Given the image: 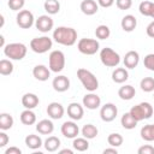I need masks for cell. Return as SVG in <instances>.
Wrapping results in <instances>:
<instances>
[{
	"label": "cell",
	"instance_id": "cell-21",
	"mask_svg": "<svg viewBox=\"0 0 154 154\" xmlns=\"http://www.w3.org/2000/svg\"><path fill=\"white\" fill-rule=\"evenodd\" d=\"M136 25H137V19H136V17L132 16V14H126V16H124L123 19H122V22H120L122 29H123L124 31H126V32H131L132 30H135Z\"/></svg>",
	"mask_w": 154,
	"mask_h": 154
},
{
	"label": "cell",
	"instance_id": "cell-13",
	"mask_svg": "<svg viewBox=\"0 0 154 154\" xmlns=\"http://www.w3.org/2000/svg\"><path fill=\"white\" fill-rule=\"evenodd\" d=\"M52 87L55 91L64 93V91L69 90V88H70V79L66 76H63V75L57 76V77H54V79L52 82Z\"/></svg>",
	"mask_w": 154,
	"mask_h": 154
},
{
	"label": "cell",
	"instance_id": "cell-39",
	"mask_svg": "<svg viewBox=\"0 0 154 154\" xmlns=\"http://www.w3.org/2000/svg\"><path fill=\"white\" fill-rule=\"evenodd\" d=\"M25 0H8V7L12 11H19L23 8Z\"/></svg>",
	"mask_w": 154,
	"mask_h": 154
},
{
	"label": "cell",
	"instance_id": "cell-9",
	"mask_svg": "<svg viewBox=\"0 0 154 154\" xmlns=\"http://www.w3.org/2000/svg\"><path fill=\"white\" fill-rule=\"evenodd\" d=\"M16 19H17L18 26L22 28V29H29V28H31L32 24H34V20H35L34 14L29 10H22V11H19L18 14H17V17H16Z\"/></svg>",
	"mask_w": 154,
	"mask_h": 154
},
{
	"label": "cell",
	"instance_id": "cell-31",
	"mask_svg": "<svg viewBox=\"0 0 154 154\" xmlns=\"http://www.w3.org/2000/svg\"><path fill=\"white\" fill-rule=\"evenodd\" d=\"M97 128L93 124H85L83 128H82V135L83 137L88 138V140H93L97 136Z\"/></svg>",
	"mask_w": 154,
	"mask_h": 154
},
{
	"label": "cell",
	"instance_id": "cell-16",
	"mask_svg": "<svg viewBox=\"0 0 154 154\" xmlns=\"http://www.w3.org/2000/svg\"><path fill=\"white\" fill-rule=\"evenodd\" d=\"M64 113H65V109H64L63 105L59 102H51L47 106V114L52 119H60V118H63Z\"/></svg>",
	"mask_w": 154,
	"mask_h": 154
},
{
	"label": "cell",
	"instance_id": "cell-8",
	"mask_svg": "<svg viewBox=\"0 0 154 154\" xmlns=\"http://www.w3.org/2000/svg\"><path fill=\"white\" fill-rule=\"evenodd\" d=\"M99 42L94 38H81L77 43V48L82 54L93 55L99 51Z\"/></svg>",
	"mask_w": 154,
	"mask_h": 154
},
{
	"label": "cell",
	"instance_id": "cell-44",
	"mask_svg": "<svg viewBox=\"0 0 154 154\" xmlns=\"http://www.w3.org/2000/svg\"><path fill=\"white\" fill-rule=\"evenodd\" d=\"M97 4H99V6L107 8V7H111L114 4V0H97Z\"/></svg>",
	"mask_w": 154,
	"mask_h": 154
},
{
	"label": "cell",
	"instance_id": "cell-50",
	"mask_svg": "<svg viewBox=\"0 0 154 154\" xmlns=\"http://www.w3.org/2000/svg\"><path fill=\"white\" fill-rule=\"evenodd\" d=\"M153 97H154V95H153Z\"/></svg>",
	"mask_w": 154,
	"mask_h": 154
},
{
	"label": "cell",
	"instance_id": "cell-3",
	"mask_svg": "<svg viewBox=\"0 0 154 154\" xmlns=\"http://www.w3.org/2000/svg\"><path fill=\"white\" fill-rule=\"evenodd\" d=\"M26 46L20 42L8 43L4 47V54L12 60H22L26 55Z\"/></svg>",
	"mask_w": 154,
	"mask_h": 154
},
{
	"label": "cell",
	"instance_id": "cell-6",
	"mask_svg": "<svg viewBox=\"0 0 154 154\" xmlns=\"http://www.w3.org/2000/svg\"><path fill=\"white\" fill-rule=\"evenodd\" d=\"M48 67L52 72H61L65 67V55L61 51H53L48 58Z\"/></svg>",
	"mask_w": 154,
	"mask_h": 154
},
{
	"label": "cell",
	"instance_id": "cell-2",
	"mask_svg": "<svg viewBox=\"0 0 154 154\" xmlns=\"http://www.w3.org/2000/svg\"><path fill=\"white\" fill-rule=\"evenodd\" d=\"M77 77L88 91H95L99 88V81L91 71L81 67L77 70Z\"/></svg>",
	"mask_w": 154,
	"mask_h": 154
},
{
	"label": "cell",
	"instance_id": "cell-32",
	"mask_svg": "<svg viewBox=\"0 0 154 154\" xmlns=\"http://www.w3.org/2000/svg\"><path fill=\"white\" fill-rule=\"evenodd\" d=\"M43 7L48 14H57L60 10V4L58 0H46Z\"/></svg>",
	"mask_w": 154,
	"mask_h": 154
},
{
	"label": "cell",
	"instance_id": "cell-26",
	"mask_svg": "<svg viewBox=\"0 0 154 154\" xmlns=\"http://www.w3.org/2000/svg\"><path fill=\"white\" fill-rule=\"evenodd\" d=\"M25 144L28 148L30 149H38L41 146H42V138L38 136V135H34V134H30L25 137Z\"/></svg>",
	"mask_w": 154,
	"mask_h": 154
},
{
	"label": "cell",
	"instance_id": "cell-23",
	"mask_svg": "<svg viewBox=\"0 0 154 154\" xmlns=\"http://www.w3.org/2000/svg\"><path fill=\"white\" fill-rule=\"evenodd\" d=\"M135 94H136V90H135V88H134L132 85H130V84L123 85V87H120L119 90H118L119 97H120L122 100H125V101L131 100V99L135 96Z\"/></svg>",
	"mask_w": 154,
	"mask_h": 154
},
{
	"label": "cell",
	"instance_id": "cell-17",
	"mask_svg": "<svg viewBox=\"0 0 154 154\" xmlns=\"http://www.w3.org/2000/svg\"><path fill=\"white\" fill-rule=\"evenodd\" d=\"M79 7L81 11L87 16H93L99 11V4L95 0H83Z\"/></svg>",
	"mask_w": 154,
	"mask_h": 154
},
{
	"label": "cell",
	"instance_id": "cell-24",
	"mask_svg": "<svg viewBox=\"0 0 154 154\" xmlns=\"http://www.w3.org/2000/svg\"><path fill=\"white\" fill-rule=\"evenodd\" d=\"M129 78V73L128 70L125 67H117L113 72H112V79L116 83H124L125 81H128Z\"/></svg>",
	"mask_w": 154,
	"mask_h": 154
},
{
	"label": "cell",
	"instance_id": "cell-15",
	"mask_svg": "<svg viewBox=\"0 0 154 154\" xmlns=\"http://www.w3.org/2000/svg\"><path fill=\"white\" fill-rule=\"evenodd\" d=\"M83 114H84L83 106L79 105L78 102H71L67 106V116L72 120H81L83 118Z\"/></svg>",
	"mask_w": 154,
	"mask_h": 154
},
{
	"label": "cell",
	"instance_id": "cell-47",
	"mask_svg": "<svg viewBox=\"0 0 154 154\" xmlns=\"http://www.w3.org/2000/svg\"><path fill=\"white\" fill-rule=\"evenodd\" d=\"M108 153H111V154H117L118 150L116 149V147H113V148H106V149L103 150V154H108Z\"/></svg>",
	"mask_w": 154,
	"mask_h": 154
},
{
	"label": "cell",
	"instance_id": "cell-45",
	"mask_svg": "<svg viewBox=\"0 0 154 154\" xmlns=\"http://www.w3.org/2000/svg\"><path fill=\"white\" fill-rule=\"evenodd\" d=\"M146 31H147V35H148L149 37H153V38H154V20L148 24Z\"/></svg>",
	"mask_w": 154,
	"mask_h": 154
},
{
	"label": "cell",
	"instance_id": "cell-30",
	"mask_svg": "<svg viewBox=\"0 0 154 154\" xmlns=\"http://www.w3.org/2000/svg\"><path fill=\"white\" fill-rule=\"evenodd\" d=\"M72 146L77 152H85L89 149V142L85 137H75Z\"/></svg>",
	"mask_w": 154,
	"mask_h": 154
},
{
	"label": "cell",
	"instance_id": "cell-11",
	"mask_svg": "<svg viewBox=\"0 0 154 154\" xmlns=\"http://www.w3.org/2000/svg\"><path fill=\"white\" fill-rule=\"evenodd\" d=\"M53 25H54V22L53 19L48 16V14H42L40 16L36 22H35V26L38 31L41 32H48L53 29Z\"/></svg>",
	"mask_w": 154,
	"mask_h": 154
},
{
	"label": "cell",
	"instance_id": "cell-4",
	"mask_svg": "<svg viewBox=\"0 0 154 154\" xmlns=\"http://www.w3.org/2000/svg\"><path fill=\"white\" fill-rule=\"evenodd\" d=\"M131 113V116L137 120H144V119H149L153 114V106L149 102H140L138 105L131 107V109L129 111Z\"/></svg>",
	"mask_w": 154,
	"mask_h": 154
},
{
	"label": "cell",
	"instance_id": "cell-48",
	"mask_svg": "<svg viewBox=\"0 0 154 154\" xmlns=\"http://www.w3.org/2000/svg\"><path fill=\"white\" fill-rule=\"evenodd\" d=\"M59 153H60V154H66V153H67V154H72L73 152H72L71 149H61V150H59Z\"/></svg>",
	"mask_w": 154,
	"mask_h": 154
},
{
	"label": "cell",
	"instance_id": "cell-7",
	"mask_svg": "<svg viewBox=\"0 0 154 154\" xmlns=\"http://www.w3.org/2000/svg\"><path fill=\"white\" fill-rule=\"evenodd\" d=\"M53 46V41L52 38H49L48 36H41V37H35L30 41V48L32 52L37 53V54H43L46 52H48Z\"/></svg>",
	"mask_w": 154,
	"mask_h": 154
},
{
	"label": "cell",
	"instance_id": "cell-38",
	"mask_svg": "<svg viewBox=\"0 0 154 154\" xmlns=\"http://www.w3.org/2000/svg\"><path fill=\"white\" fill-rule=\"evenodd\" d=\"M152 6H153V2L150 1H142L138 6V10H140V13L146 16V17H149L150 16V11H152Z\"/></svg>",
	"mask_w": 154,
	"mask_h": 154
},
{
	"label": "cell",
	"instance_id": "cell-19",
	"mask_svg": "<svg viewBox=\"0 0 154 154\" xmlns=\"http://www.w3.org/2000/svg\"><path fill=\"white\" fill-rule=\"evenodd\" d=\"M32 76L37 79V81H41V82H45L51 76V70L49 67L45 66V65H36L34 69H32Z\"/></svg>",
	"mask_w": 154,
	"mask_h": 154
},
{
	"label": "cell",
	"instance_id": "cell-34",
	"mask_svg": "<svg viewBox=\"0 0 154 154\" xmlns=\"http://www.w3.org/2000/svg\"><path fill=\"white\" fill-rule=\"evenodd\" d=\"M13 72V64L11 60L2 59L0 60V73L2 76H8Z\"/></svg>",
	"mask_w": 154,
	"mask_h": 154
},
{
	"label": "cell",
	"instance_id": "cell-25",
	"mask_svg": "<svg viewBox=\"0 0 154 154\" xmlns=\"http://www.w3.org/2000/svg\"><path fill=\"white\" fill-rule=\"evenodd\" d=\"M137 123H138V122L131 116L130 112L124 113V114L122 116V118H120V124H122V126H123L124 129H126V130L135 129L136 125H137Z\"/></svg>",
	"mask_w": 154,
	"mask_h": 154
},
{
	"label": "cell",
	"instance_id": "cell-29",
	"mask_svg": "<svg viewBox=\"0 0 154 154\" xmlns=\"http://www.w3.org/2000/svg\"><path fill=\"white\" fill-rule=\"evenodd\" d=\"M43 146H45V149H46L47 152H55V150H58V148L60 147V140H59L57 136H49V137L45 141Z\"/></svg>",
	"mask_w": 154,
	"mask_h": 154
},
{
	"label": "cell",
	"instance_id": "cell-22",
	"mask_svg": "<svg viewBox=\"0 0 154 154\" xmlns=\"http://www.w3.org/2000/svg\"><path fill=\"white\" fill-rule=\"evenodd\" d=\"M36 130L41 135H51L54 130V124L49 119H42L36 124Z\"/></svg>",
	"mask_w": 154,
	"mask_h": 154
},
{
	"label": "cell",
	"instance_id": "cell-27",
	"mask_svg": "<svg viewBox=\"0 0 154 154\" xmlns=\"http://www.w3.org/2000/svg\"><path fill=\"white\" fill-rule=\"evenodd\" d=\"M20 122H22L24 125H32V124L36 123V114H35L31 109L25 108V109L20 113Z\"/></svg>",
	"mask_w": 154,
	"mask_h": 154
},
{
	"label": "cell",
	"instance_id": "cell-41",
	"mask_svg": "<svg viewBox=\"0 0 154 154\" xmlns=\"http://www.w3.org/2000/svg\"><path fill=\"white\" fill-rule=\"evenodd\" d=\"M116 5L119 10H129L132 6V0H116Z\"/></svg>",
	"mask_w": 154,
	"mask_h": 154
},
{
	"label": "cell",
	"instance_id": "cell-10",
	"mask_svg": "<svg viewBox=\"0 0 154 154\" xmlns=\"http://www.w3.org/2000/svg\"><path fill=\"white\" fill-rule=\"evenodd\" d=\"M117 114H118V108H117V106H116L114 103H112V102L105 103V105L101 107V109H100V117H101V119H102L103 122H106V123H109V122L114 120L116 117H117Z\"/></svg>",
	"mask_w": 154,
	"mask_h": 154
},
{
	"label": "cell",
	"instance_id": "cell-14",
	"mask_svg": "<svg viewBox=\"0 0 154 154\" xmlns=\"http://www.w3.org/2000/svg\"><path fill=\"white\" fill-rule=\"evenodd\" d=\"M61 134L66 138H75L79 132V128L75 122H65L61 125Z\"/></svg>",
	"mask_w": 154,
	"mask_h": 154
},
{
	"label": "cell",
	"instance_id": "cell-40",
	"mask_svg": "<svg viewBox=\"0 0 154 154\" xmlns=\"http://www.w3.org/2000/svg\"><path fill=\"white\" fill-rule=\"evenodd\" d=\"M143 64H144V67H147V69L150 70V71H154V53L147 54V55L144 57Z\"/></svg>",
	"mask_w": 154,
	"mask_h": 154
},
{
	"label": "cell",
	"instance_id": "cell-20",
	"mask_svg": "<svg viewBox=\"0 0 154 154\" xmlns=\"http://www.w3.org/2000/svg\"><path fill=\"white\" fill-rule=\"evenodd\" d=\"M38 96L34 93H26L22 96V105L28 109H34L38 105Z\"/></svg>",
	"mask_w": 154,
	"mask_h": 154
},
{
	"label": "cell",
	"instance_id": "cell-37",
	"mask_svg": "<svg viewBox=\"0 0 154 154\" xmlns=\"http://www.w3.org/2000/svg\"><path fill=\"white\" fill-rule=\"evenodd\" d=\"M95 35H96V37L100 38V40H106V38L109 37L111 30H109V28H108L107 25L101 24V25H99V26L95 29Z\"/></svg>",
	"mask_w": 154,
	"mask_h": 154
},
{
	"label": "cell",
	"instance_id": "cell-33",
	"mask_svg": "<svg viewBox=\"0 0 154 154\" xmlns=\"http://www.w3.org/2000/svg\"><path fill=\"white\" fill-rule=\"evenodd\" d=\"M141 137L144 141H148V142L154 141V124L144 125L141 129Z\"/></svg>",
	"mask_w": 154,
	"mask_h": 154
},
{
	"label": "cell",
	"instance_id": "cell-5",
	"mask_svg": "<svg viewBox=\"0 0 154 154\" xmlns=\"http://www.w3.org/2000/svg\"><path fill=\"white\" fill-rule=\"evenodd\" d=\"M100 60L107 67H116L120 63V55L109 47H105L100 51Z\"/></svg>",
	"mask_w": 154,
	"mask_h": 154
},
{
	"label": "cell",
	"instance_id": "cell-35",
	"mask_svg": "<svg viewBox=\"0 0 154 154\" xmlns=\"http://www.w3.org/2000/svg\"><path fill=\"white\" fill-rule=\"evenodd\" d=\"M107 142L111 147H119L123 144L124 142V138L120 134H117V132H113V134H109L108 137H107Z\"/></svg>",
	"mask_w": 154,
	"mask_h": 154
},
{
	"label": "cell",
	"instance_id": "cell-43",
	"mask_svg": "<svg viewBox=\"0 0 154 154\" xmlns=\"http://www.w3.org/2000/svg\"><path fill=\"white\" fill-rule=\"evenodd\" d=\"M8 141H10L8 135L2 130V131L0 132V148H4V147L8 143Z\"/></svg>",
	"mask_w": 154,
	"mask_h": 154
},
{
	"label": "cell",
	"instance_id": "cell-1",
	"mask_svg": "<svg viewBox=\"0 0 154 154\" xmlns=\"http://www.w3.org/2000/svg\"><path fill=\"white\" fill-rule=\"evenodd\" d=\"M53 38L63 46H73L77 41V31L71 26H58L53 31Z\"/></svg>",
	"mask_w": 154,
	"mask_h": 154
},
{
	"label": "cell",
	"instance_id": "cell-12",
	"mask_svg": "<svg viewBox=\"0 0 154 154\" xmlns=\"http://www.w3.org/2000/svg\"><path fill=\"white\" fill-rule=\"evenodd\" d=\"M82 102H83V106L85 108H88V109H96V108H99L101 106V99H100V96L96 95V94H94L93 91H90L89 94L84 95Z\"/></svg>",
	"mask_w": 154,
	"mask_h": 154
},
{
	"label": "cell",
	"instance_id": "cell-18",
	"mask_svg": "<svg viewBox=\"0 0 154 154\" xmlns=\"http://www.w3.org/2000/svg\"><path fill=\"white\" fill-rule=\"evenodd\" d=\"M138 61H140V54L136 51H129L123 59L124 66L128 69H135L138 65Z\"/></svg>",
	"mask_w": 154,
	"mask_h": 154
},
{
	"label": "cell",
	"instance_id": "cell-42",
	"mask_svg": "<svg viewBox=\"0 0 154 154\" xmlns=\"http://www.w3.org/2000/svg\"><path fill=\"white\" fill-rule=\"evenodd\" d=\"M137 153H138V154H154V147L150 146V144L142 146V147L138 148Z\"/></svg>",
	"mask_w": 154,
	"mask_h": 154
},
{
	"label": "cell",
	"instance_id": "cell-49",
	"mask_svg": "<svg viewBox=\"0 0 154 154\" xmlns=\"http://www.w3.org/2000/svg\"><path fill=\"white\" fill-rule=\"evenodd\" d=\"M149 17H152L154 19V2H153V6H152V11H150V16Z\"/></svg>",
	"mask_w": 154,
	"mask_h": 154
},
{
	"label": "cell",
	"instance_id": "cell-36",
	"mask_svg": "<svg viewBox=\"0 0 154 154\" xmlns=\"http://www.w3.org/2000/svg\"><path fill=\"white\" fill-rule=\"evenodd\" d=\"M140 87L146 93L154 91V78L153 77H144L143 79H141Z\"/></svg>",
	"mask_w": 154,
	"mask_h": 154
},
{
	"label": "cell",
	"instance_id": "cell-46",
	"mask_svg": "<svg viewBox=\"0 0 154 154\" xmlns=\"http://www.w3.org/2000/svg\"><path fill=\"white\" fill-rule=\"evenodd\" d=\"M5 154H22V150L18 147H10L5 150Z\"/></svg>",
	"mask_w": 154,
	"mask_h": 154
},
{
	"label": "cell",
	"instance_id": "cell-28",
	"mask_svg": "<svg viewBox=\"0 0 154 154\" xmlns=\"http://www.w3.org/2000/svg\"><path fill=\"white\" fill-rule=\"evenodd\" d=\"M13 117L10 113H1L0 114V129L6 131L13 126Z\"/></svg>",
	"mask_w": 154,
	"mask_h": 154
}]
</instances>
